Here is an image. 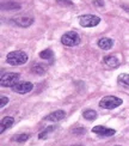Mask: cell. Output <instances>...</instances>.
Here are the masks:
<instances>
[{
	"instance_id": "19",
	"label": "cell",
	"mask_w": 129,
	"mask_h": 146,
	"mask_svg": "<svg viewBox=\"0 0 129 146\" xmlns=\"http://www.w3.org/2000/svg\"><path fill=\"white\" fill-rule=\"evenodd\" d=\"M29 138H30V134H28V133H23V134H19L18 137H15L13 140L17 141V143H25Z\"/></svg>"
},
{
	"instance_id": "9",
	"label": "cell",
	"mask_w": 129,
	"mask_h": 146,
	"mask_svg": "<svg viewBox=\"0 0 129 146\" xmlns=\"http://www.w3.org/2000/svg\"><path fill=\"white\" fill-rule=\"evenodd\" d=\"M66 116V113L64 110H55L53 113H50L49 115L44 117L46 121H50V122H58V121L64 120Z\"/></svg>"
},
{
	"instance_id": "2",
	"label": "cell",
	"mask_w": 129,
	"mask_h": 146,
	"mask_svg": "<svg viewBox=\"0 0 129 146\" xmlns=\"http://www.w3.org/2000/svg\"><path fill=\"white\" fill-rule=\"evenodd\" d=\"M21 78L19 73H15V72H7L5 74L1 76V79H0V85L3 88H13L15 85L18 83Z\"/></svg>"
},
{
	"instance_id": "3",
	"label": "cell",
	"mask_w": 129,
	"mask_h": 146,
	"mask_svg": "<svg viewBox=\"0 0 129 146\" xmlns=\"http://www.w3.org/2000/svg\"><path fill=\"white\" fill-rule=\"evenodd\" d=\"M122 103L123 101L116 96H105L99 101V107L103 109H115L122 106Z\"/></svg>"
},
{
	"instance_id": "22",
	"label": "cell",
	"mask_w": 129,
	"mask_h": 146,
	"mask_svg": "<svg viewBox=\"0 0 129 146\" xmlns=\"http://www.w3.org/2000/svg\"><path fill=\"white\" fill-rule=\"evenodd\" d=\"M93 4L96 6H98V7H102V6H104V1H103V0H93Z\"/></svg>"
},
{
	"instance_id": "8",
	"label": "cell",
	"mask_w": 129,
	"mask_h": 146,
	"mask_svg": "<svg viewBox=\"0 0 129 146\" xmlns=\"http://www.w3.org/2000/svg\"><path fill=\"white\" fill-rule=\"evenodd\" d=\"M12 23L16 24V25H18V27H21V28H28V27H30L34 23V19L31 17L22 16V17L12 18Z\"/></svg>"
},
{
	"instance_id": "26",
	"label": "cell",
	"mask_w": 129,
	"mask_h": 146,
	"mask_svg": "<svg viewBox=\"0 0 129 146\" xmlns=\"http://www.w3.org/2000/svg\"><path fill=\"white\" fill-rule=\"evenodd\" d=\"M116 146H120V145H116Z\"/></svg>"
},
{
	"instance_id": "5",
	"label": "cell",
	"mask_w": 129,
	"mask_h": 146,
	"mask_svg": "<svg viewBox=\"0 0 129 146\" xmlns=\"http://www.w3.org/2000/svg\"><path fill=\"white\" fill-rule=\"evenodd\" d=\"M101 23V18L95 15H84L79 18V24L83 28H93Z\"/></svg>"
},
{
	"instance_id": "16",
	"label": "cell",
	"mask_w": 129,
	"mask_h": 146,
	"mask_svg": "<svg viewBox=\"0 0 129 146\" xmlns=\"http://www.w3.org/2000/svg\"><path fill=\"white\" fill-rule=\"evenodd\" d=\"M40 58L43 59V60H53L54 59V53L50 48H47V49L42 50L40 53Z\"/></svg>"
},
{
	"instance_id": "4",
	"label": "cell",
	"mask_w": 129,
	"mask_h": 146,
	"mask_svg": "<svg viewBox=\"0 0 129 146\" xmlns=\"http://www.w3.org/2000/svg\"><path fill=\"white\" fill-rule=\"evenodd\" d=\"M61 43L67 47H75L80 43V36L77 31H67L61 37Z\"/></svg>"
},
{
	"instance_id": "13",
	"label": "cell",
	"mask_w": 129,
	"mask_h": 146,
	"mask_svg": "<svg viewBox=\"0 0 129 146\" xmlns=\"http://www.w3.org/2000/svg\"><path fill=\"white\" fill-rule=\"evenodd\" d=\"M1 10L3 11H17V10H21V5L16 1H6L1 4Z\"/></svg>"
},
{
	"instance_id": "18",
	"label": "cell",
	"mask_w": 129,
	"mask_h": 146,
	"mask_svg": "<svg viewBox=\"0 0 129 146\" xmlns=\"http://www.w3.org/2000/svg\"><path fill=\"white\" fill-rule=\"evenodd\" d=\"M118 83L129 88V74H127V73H121L118 76Z\"/></svg>"
},
{
	"instance_id": "1",
	"label": "cell",
	"mask_w": 129,
	"mask_h": 146,
	"mask_svg": "<svg viewBox=\"0 0 129 146\" xmlns=\"http://www.w3.org/2000/svg\"><path fill=\"white\" fill-rule=\"evenodd\" d=\"M28 61V55L22 50H13L10 52L6 55V62L12 65V66H18V65H24Z\"/></svg>"
},
{
	"instance_id": "11",
	"label": "cell",
	"mask_w": 129,
	"mask_h": 146,
	"mask_svg": "<svg viewBox=\"0 0 129 146\" xmlns=\"http://www.w3.org/2000/svg\"><path fill=\"white\" fill-rule=\"evenodd\" d=\"M112 46H114V41L111 38H109V37H103L101 40H98V47L102 48V49H104V50L111 49Z\"/></svg>"
},
{
	"instance_id": "24",
	"label": "cell",
	"mask_w": 129,
	"mask_h": 146,
	"mask_svg": "<svg viewBox=\"0 0 129 146\" xmlns=\"http://www.w3.org/2000/svg\"><path fill=\"white\" fill-rule=\"evenodd\" d=\"M122 7H123L127 12H129V6H128V5H122Z\"/></svg>"
},
{
	"instance_id": "20",
	"label": "cell",
	"mask_w": 129,
	"mask_h": 146,
	"mask_svg": "<svg viewBox=\"0 0 129 146\" xmlns=\"http://www.w3.org/2000/svg\"><path fill=\"white\" fill-rule=\"evenodd\" d=\"M56 3L62 6H73V3L71 0H56Z\"/></svg>"
},
{
	"instance_id": "12",
	"label": "cell",
	"mask_w": 129,
	"mask_h": 146,
	"mask_svg": "<svg viewBox=\"0 0 129 146\" xmlns=\"http://www.w3.org/2000/svg\"><path fill=\"white\" fill-rule=\"evenodd\" d=\"M15 122V119L12 117V116H6L1 120V123H0V132L4 133L6 129H9L10 127L13 125Z\"/></svg>"
},
{
	"instance_id": "23",
	"label": "cell",
	"mask_w": 129,
	"mask_h": 146,
	"mask_svg": "<svg viewBox=\"0 0 129 146\" xmlns=\"http://www.w3.org/2000/svg\"><path fill=\"white\" fill-rule=\"evenodd\" d=\"M73 132H74V133H81V134H83V133H85V129L84 128H80V129H74Z\"/></svg>"
},
{
	"instance_id": "25",
	"label": "cell",
	"mask_w": 129,
	"mask_h": 146,
	"mask_svg": "<svg viewBox=\"0 0 129 146\" xmlns=\"http://www.w3.org/2000/svg\"><path fill=\"white\" fill-rule=\"evenodd\" d=\"M71 146H83V145H80V144H75V145H71Z\"/></svg>"
},
{
	"instance_id": "15",
	"label": "cell",
	"mask_w": 129,
	"mask_h": 146,
	"mask_svg": "<svg viewBox=\"0 0 129 146\" xmlns=\"http://www.w3.org/2000/svg\"><path fill=\"white\" fill-rule=\"evenodd\" d=\"M56 128H58L56 126H49V127H47L44 131H42L40 134H38V138L40 139H47L49 135H50V133H53Z\"/></svg>"
},
{
	"instance_id": "7",
	"label": "cell",
	"mask_w": 129,
	"mask_h": 146,
	"mask_svg": "<svg viewBox=\"0 0 129 146\" xmlns=\"http://www.w3.org/2000/svg\"><path fill=\"white\" fill-rule=\"evenodd\" d=\"M92 132H93L95 134L101 135V137H112L116 133L115 129L108 128V127H105V126H96V127L92 128Z\"/></svg>"
},
{
	"instance_id": "6",
	"label": "cell",
	"mask_w": 129,
	"mask_h": 146,
	"mask_svg": "<svg viewBox=\"0 0 129 146\" xmlns=\"http://www.w3.org/2000/svg\"><path fill=\"white\" fill-rule=\"evenodd\" d=\"M32 89H34V84L30 82H19L12 88V90H13L15 92L21 94V95L29 94L30 91H32Z\"/></svg>"
},
{
	"instance_id": "14",
	"label": "cell",
	"mask_w": 129,
	"mask_h": 146,
	"mask_svg": "<svg viewBox=\"0 0 129 146\" xmlns=\"http://www.w3.org/2000/svg\"><path fill=\"white\" fill-rule=\"evenodd\" d=\"M47 70V66L46 65H42V64H34L31 66V72L36 73V74H43Z\"/></svg>"
},
{
	"instance_id": "17",
	"label": "cell",
	"mask_w": 129,
	"mask_h": 146,
	"mask_svg": "<svg viewBox=\"0 0 129 146\" xmlns=\"http://www.w3.org/2000/svg\"><path fill=\"white\" fill-rule=\"evenodd\" d=\"M83 116H84V119L89 120V121H93L97 119V111L92 110V109H87V110H85L83 113Z\"/></svg>"
},
{
	"instance_id": "10",
	"label": "cell",
	"mask_w": 129,
	"mask_h": 146,
	"mask_svg": "<svg viewBox=\"0 0 129 146\" xmlns=\"http://www.w3.org/2000/svg\"><path fill=\"white\" fill-rule=\"evenodd\" d=\"M104 64L111 68H117L120 66V59L115 55H107L104 56Z\"/></svg>"
},
{
	"instance_id": "21",
	"label": "cell",
	"mask_w": 129,
	"mask_h": 146,
	"mask_svg": "<svg viewBox=\"0 0 129 146\" xmlns=\"http://www.w3.org/2000/svg\"><path fill=\"white\" fill-rule=\"evenodd\" d=\"M7 103H9V98H7V97H6V96H1V104H0V108H4L6 104H7Z\"/></svg>"
}]
</instances>
